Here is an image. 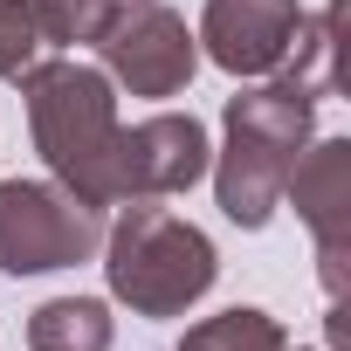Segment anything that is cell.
Wrapping results in <instances>:
<instances>
[{
	"mask_svg": "<svg viewBox=\"0 0 351 351\" xmlns=\"http://www.w3.org/2000/svg\"><path fill=\"white\" fill-rule=\"evenodd\" d=\"M21 104L49 180L90 207H117V83L97 62L42 56L21 76Z\"/></svg>",
	"mask_w": 351,
	"mask_h": 351,
	"instance_id": "6da1fadb",
	"label": "cell"
},
{
	"mask_svg": "<svg viewBox=\"0 0 351 351\" xmlns=\"http://www.w3.org/2000/svg\"><path fill=\"white\" fill-rule=\"evenodd\" d=\"M317 138V104L276 76L248 83L228 97L221 110V152L207 158V180H214V207L234 221V228H269L276 207H282V180L296 152Z\"/></svg>",
	"mask_w": 351,
	"mask_h": 351,
	"instance_id": "7a4b0ae2",
	"label": "cell"
},
{
	"mask_svg": "<svg viewBox=\"0 0 351 351\" xmlns=\"http://www.w3.org/2000/svg\"><path fill=\"white\" fill-rule=\"evenodd\" d=\"M104 282L110 303H124L131 317H186L214 282H221V255L214 241L180 221L172 207L131 200L117 221H104Z\"/></svg>",
	"mask_w": 351,
	"mask_h": 351,
	"instance_id": "3957f363",
	"label": "cell"
},
{
	"mask_svg": "<svg viewBox=\"0 0 351 351\" xmlns=\"http://www.w3.org/2000/svg\"><path fill=\"white\" fill-rule=\"evenodd\" d=\"M104 207L76 200L56 180H0V276H56L97 262Z\"/></svg>",
	"mask_w": 351,
	"mask_h": 351,
	"instance_id": "277c9868",
	"label": "cell"
},
{
	"mask_svg": "<svg viewBox=\"0 0 351 351\" xmlns=\"http://www.w3.org/2000/svg\"><path fill=\"white\" fill-rule=\"evenodd\" d=\"M90 49H97V69L131 97H186L200 69V42L186 14H172L165 0H117Z\"/></svg>",
	"mask_w": 351,
	"mask_h": 351,
	"instance_id": "5b68a950",
	"label": "cell"
},
{
	"mask_svg": "<svg viewBox=\"0 0 351 351\" xmlns=\"http://www.w3.org/2000/svg\"><path fill=\"white\" fill-rule=\"evenodd\" d=\"M282 200L317 241L324 296L344 303V262H351V138H310L282 180Z\"/></svg>",
	"mask_w": 351,
	"mask_h": 351,
	"instance_id": "8992f818",
	"label": "cell"
},
{
	"mask_svg": "<svg viewBox=\"0 0 351 351\" xmlns=\"http://www.w3.org/2000/svg\"><path fill=\"white\" fill-rule=\"evenodd\" d=\"M214 138L193 110H152L131 131H117V207L131 200H172L207 180Z\"/></svg>",
	"mask_w": 351,
	"mask_h": 351,
	"instance_id": "52a82bcc",
	"label": "cell"
},
{
	"mask_svg": "<svg viewBox=\"0 0 351 351\" xmlns=\"http://www.w3.org/2000/svg\"><path fill=\"white\" fill-rule=\"evenodd\" d=\"M296 21H303V0H207V14L193 28L200 56L241 83H262L282 69L289 42H296Z\"/></svg>",
	"mask_w": 351,
	"mask_h": 351,
	"instance_id": "ba28073f",
	"label": "cell"
},
{
	"mask_svg": "<svg viewBox=\"0 0 351 351\" xmlns=\"http://www.w3.org/2000/svg\"><path fill=\"white\" fill-rule=\"evenodd\" d=\"M117 317L104 296H49L28 317V351H110Z\"/></svg>",
	"mask_w": 351,
	"mask_h": 351,
	"instance_id": "9c48e42d",
	"label": "cell"
},
{
	"mask_svg": "<svg viewBox=\"0 0 351 351\" xmlns=\"http://www.w3.org/2000/svg\"><path fill=\"white\" fill-rule=\"evenodd\" d=\"M337 28H344V0H330L324 14H303L296 21V42H289V56H282V69H276V83H289V90H303L310 104H324L330 90H337Z\"/></svg>",
	"mask_w": 351,
	"mask_h": 351,
	"instance_id": "30bf717a",
	"label": "cell"
},
{
	"mask_svg": "<svg viewBox=\"0 0 351 351\" xmlns=\"http://www.w3.org/2000/svg\"><path fill=\"white\" fill-rule=\"evenodd\" d=\"M172 351H289V330H282V317H269L255 303H234V310H214V317L186 324V337Z\"/></svg>",
	"mask_w": 351,
	"mask_h": 351,
	"instance_id": "8fae6325",
	"label": "cell"
},
{
	"mask_svg": "<svg viewBox=\"0 0 351 351\" xmlns=\"http://www.w3.org/2000/svg\"><path fill=\"white\" fill-rule=\"evenodd\" d=\"M117 0H35V28H42V49L69 56V49H90L97 28L110 21Z\"/></svg>",
	"mask_w": 351,
	"mask_h": 351,
	"instance_id": "7c38bea8",
	"label": "cell"
},
{
	"mask_svg": "<svg viewBox=\"0 0 351 351\" xmlns=\"http://www.w3.org/2000/svg\"><path fill=\"white\" fill-rule=\"evenodd\" d=\"M42 28H35V0H0V83H21L42 62Z\"/></svg>",
	"mask_w": 351,
	"mask_h": 351,
	"instance_id": "4fadbf2b",
	"label": "cell"
},
{
	"mask_svg": "<svg viewBox=\"0 0 351 351\" xmlns=\"http://www.w3.org/2000/svg\"><path fill=\"white\" fill-rule=\"evenodd\" d=\"M289 351H296V344H289Z\"/></svg>",
	"mask_w": 351,
	"mask_h": 351,
	"instance_id": "5bb4252c",
	"label": "cell"
}]
</instances>
